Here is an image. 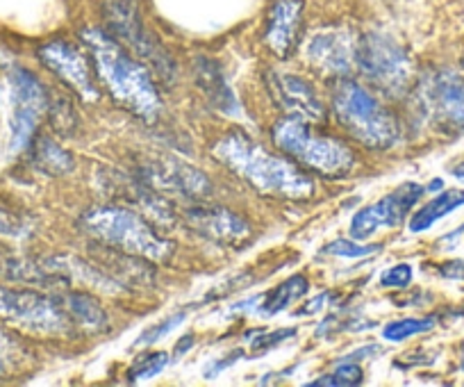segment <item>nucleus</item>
Masks as SVG:
<instances>
[{
	"label": "nucleus",
	"mask_w": 464,
	"mask_h": 387,
	"mask_svg": "<svg viewBox=\"0 0 464 387\" xmlns=\"http://www.w3.org/2000/svg\"><path fill=\"white\" fill-rule=\"evenodd\" d=\"M80 39L92 55L96 78L105 84L111 99L144 121L153 123L162 103L153 78L141 60H135L119 39L102 28L82 30Z\"/></svg>",
	"instance_id": "f257e3e1"
},
{
	"label": "nucleus",
	"mask_w": 464,
	"mask_h": 387,
	"mask_svg": "<svg viewBox=\"0 0 464 387\" xmlns=\"http://www.w3.org/2000/svg\"><path fill=\"white\" fill-rule=\"evenodd\" d=\"M214 158L246 180L265 197L310 198L314 182L305 171L280 155L269 153L262 144L239 131L223 135L212 149Z\"/></svg>",
	"instance_id": "f03ea898"
},
{
	"label": "nucleus",
	"mask_w": 464,
	"mask_h": 387,
	"mask_svg": "<svg viewBox=\"0 0 464 387\" xmlns=\"http://www.w3.org/2000/svg\"><path fill=\"white\" fill-rule=\"evenodd\" d=\"M80 226L96 242L144 260L167 262L173 253V244L130 208H92L82 215Z\"/></svg>",
	"instance_id": "7ed1b4c3"
},
{
	"label": "nucleus",
	"mask_w": 464,
	"mask_h": 387,
	"mask_svg": "<svg viewBox=\"0 0 464 387\" xmlns=\"http://www.w3.org/2000/svg\"><path fill=\"white\" fill-rule=\"evenodd\" d=\"M333 108L339 126L369 149H390L399 141L401 128L394 114L378 103L362 84L337 80L333 87Z\"/></svg>",
	"instance_id": "20e7f679"
},
{
	"label": "nucleus",
	"mask_w": 464,
	"mask_h": 387,
	"mask_svg": "<svg viewBox=\"0 0 464 387\" xmlns=\"http://www.w3.org/2000/svg\"><path fill=\"white\" fill-rule=\"evenodd\" d=\"M274 144L283 153L292 155L312 171L328 178H339L348 173L355 164L353 150L334 137L321 135L307 121L287 117L271 128Z\"/></svg>",
	"instance_id": "39448f33"
},
{
	"label": "nucleus",
	"mask_w": 464,
	"mask_h": 387,
	"mask_svg": "<svg viewBox=\"0 0 464 387\" xmlns=\"http://www.w3.org/2000/svg\"><path fill=\"white\" fill-rule=\"evenodd\" d=\"M0 319L37 337H66L75 326L62 299H53L34 289L3 287V285H0Z\"/></svg>",
	"instance_id": "423d86ee"
},
{
	"label": "nucleus",
	"mask_w": 464,
	"mask_h": 387,
	"mask_svg": "<svg viewBox=\"0 0 464 387\" xmlns=\"http://www.w3.org/2000/svg\"><path fill=\"white\" fill-rule=\"evenodd\" d=\"M101 15L105 21V30L111 37L119 39L128 51L146 62L164 82H171L176 64L162 44L144 25L137 0H101Z\"/></svg>",
	"instance_id": "0eeeda50"
},
{
	"label": "nucleus",
	"mask_w": 464,
	"mask_h": 387,
	"mask_svg": "<svg viewBox=\"0 0 464 387\" xmlns=\"http://www.w3.org/2000/svg\"><path fill=\"white\" fill-rule=\"evenodd\" d=\"M355 64L387 93H401L412 78V62L405 48L382 33H364L355 44Z\"/></svg>",
	"instance_id": "6e6552de"
},
{
	"label": "nucleus",
	"mask_w": 464,
	"mask_h": 387,
	"mask_svg": "<svg viewBox=\"0 0 464 387\" xmlns=\"http://www.w3.org/2000/svg\"><path fill=\"white\" fill-rule=\"evenodd\" d=\"M137 178L144 185L153 187L155 191L164 194V197L167 194H178V197L187 198V201L205 203L209 194H212V185H209L203 171L176 158H167V155L141 162Z\"/></svg>",
	"instance_id": "1a4fd4ad"
},
{
	"label": "nucleus",
	"mask_w": 464,
	"mask_h": 387,
	"mask_svg": "<svg viewBox=\"0 0 464 387\" xmlns=\"http://www.w3.org/2000/svg\"><path fill=\"white\" fill-rule=\"evenodd\" d=\"M421 108L444 132H464V80L455 71H435L421 82Z\"/></svg>",
	"instance_id": "9d476101"
},
{
	"label": "nucleus",
	"mask_w": 464,
	"mask_h": 387,
	"mask_svg": "<svg viewBox=\"0 0 464 387\" xmlns=\"http://www.w3.org/2000/svg\"><path fill=\"white\" fill-rule=\"evenodd\" d=\"M12 150H21L33 141L42 114L48 110V93L37 75L25 69H12Z\"/></svg>",
	"instance_id": "9b49d317"
},
{
	"label": "nucleus",
	"mask_w": 464,
	"mask_h": 387,
	"mask_svg": "<svg viewBox=\"0 0 464 387\" xmlns=\"http://www.w3.org/2000/svg\"><path fill=\"white\" fill-rule=\"evenodd\" d=\"M39 60L46 64V69L60 75L84 101L98 99L96 69H93L89 51H82V48L66 42V39H53V42L44 44L39 48Z\"/></svg>",
	"instance_id": "f8f14e48"
},
{
	"label": "nucleus",
	"mask_w": 464,
	"mask_h": 387,
	"mask_svg": "<svg viewBox=\"0 0 464 387\" xmlns=\"http://www.w3.org/2000/svg\"><path fill=\"white\" fill-rule=\"evenodd\" d=\"M423 191L426 189L417 182H405V185H401L399 189L387 194L378 203L360 210L351 221V237L362 242V239L372 237L382 226H392V228L399 226L408 217V212L421 201Z\"/></svg>",
	"instance_id": "ddd939ff"
},
{
	"label": "nucleus",
	"mask_w": 464,
	"mask_h": 387,
	"mask_svg": "<svg viewBox=\"0 0 464 387\" xmlns=\"http://www.w3.org/2000/svg\"><path fill=\"white\" fill-rule=\"evenodd\" d=\"M182 219L194 233L203 235L209 242L223 244V247H242L244 242L251 239L253 233L248 221L235 215L232 210L218 206H205V203H196V206L187 208L182 212Z\"/></svg>",
	"instance_id": "4468645a"
},
{
	"label": "nucleus",
	"mask_w": 464,
	"mask_h": 387,
	"mask_svg": "<svg viewBox=\"0 0 464 387\" xmlns=\"http://www.w3.org/2000/svg\"><path fill=\"white\" fill-rule=\"evenodd\" d=\"M111 185L107 187L111 198L126 203L130 210L140 212L146 221L155 226L158 230H171L176 226V212L173 206L167 201L164 194L155 191L153 187L144 185L140 178H128V176H110Z\"/></svg>",
	"instance_id": "2eb2a0df"
},
{
	"label": "nucleus",
	"mask_w": 464,
	"mask_h": 387,
	"mask_svg": "<svg viewBox=\"0 0 464 387\" xmlns=\"http://www.w3.org/2000/svg\"><path fill=\"white\" fill-rule=\"evenodd\" d=\"M266 89L276 108L289 117L303 119L307 123H321L325 119V108L310 82L294 73H266Z\"/></svg>",
	"instance_id": "dca6fc26"
},
{
	"label": "nucleus",
	"mask_w": 464,
	"mask_h": 387,
	"mask_svg": "<svg viewBox=\"0 0 464 387\" xmlns=\"http://www.w3.org/2000/svg\"><path fill=\"white\" fill-rule=\"evenodd\" d=\"M305 0H271L266 10L265 44L276 57H289L301 42Z\"/></svg>",
	"instance_id": "f3484780"
},
{
	"label": "nucleus",
	"mask_w": 464,
	"mask_h": 387,
	"mask_svg": "<svg viewBox=\"0 0 464 387\" xmlns=\"http://www.w3.org/2000/svg\"><path fill=\"white\" fill-rule=\"evenodd\" d=\"M92 262L123 289L141 287V285H150L155 280L153 269L140 256L105 247L101 242H96V247L92 248Z\"/></svg>",
	"instance_id": "a211bd4d"
},
{
	"label": "nucleus",
	"mask_w": 464,
	"mask_h": 387,
	"mask_svg": "<svg viewBox=\"0 0 464 387\" xmlns=\"http://www.w3.org/2000/svg\"><path fill=\"white\" fill-rule=\"evenodd\" d=\"M310 60L316 69L325 73H348L355 60V48L339 30L316 34L310 42Z\"/></svg>",
	"instance_id": "6ab92c4d"
},
{
	"label": "nucleus",
	"mask_w": 464,
	"mask_h": 387,
	"mask_svg": "<svg viewBox=\"0 0 464 387\" xmlns=\"http://www.w3.org/2000/svg\"><path fill=\"white\" fill-rule=\"evenodd\" d=\"M196 80H198V87L203 89L205 96L212 101L214 108L223 110V112H235V93L230 92V87L223 80L221 69L214 64L208 57H198L196 60Z\"/></svg>",
	"instance_id": "aec40b11"
},
{
	"label": "nucleus",
	"mask_w": 464,
	"mask_h": 387,
	"mask_svg": "<svg viewBox=\"0 0 464 387\" xmlns=\"http://www.w3.org/2000/svg\"><path fill=\"white\" fill-rule=\"evenodd\" d=\"M62 304H64L66 313L71 314L73 324H80L87 331H102V328H107V313L89 292H66L62 296Z\"/></svg>",
	"instance_id": "412c9836"
},
{
	"label": "nucleus",
	"mask_w": 464,
	"mask_h": 387,
	"mask_svg": "<svg viewBox=\"0 0 464 387\" xmlns=\"http://www.w3.org/2000/svg\"><path fill=\"white\" fill-rule=\"evenodd\" d=\"M462 206H464V191L459 189L444 191V194L432 198L430 203H426L421 210L414 212L412 219H410V230H412V233H423V230L435 226L437 221L444 219L446 215H450V212L458 210V208Z\"/></svg>",
	"instance_id": "4be33fe9"
},
{
	"label": "nucleus",
	"mask_w": 464,
	"mask_h": 387,
	"mask_svg": "<svg viewBox=\"0 0 464 387\" xmlns=\"http://www.w3.org/2000/svg\"><path fill=\"white\" fill-rule=\"evenodd\" d=\"M33 162L51 176H64V173L73 171L75 167L73 155L66 153L57 141H53L46 135L33 140Z\"/></svg>",
	"instance_id": "5701e85b"
},
{
	"label": "nucleus",
	"mask_w": 464,
	"mask_h": 387,
	"mask_svg": "<svg viewBox=\"0 0 464 387\" xmlns=\"http://www.w3.org/2000/svg\"><path fill=\"white\" fill-rule=\"evenodd\" d=\"M307 278L305 276H292L289 280L280 283L278 287H274L269 295H265V304L260 305V310L265 314H276L280 310L287 308L292 301L301 299V296L307 295Z\"/></svg>",
	"instance_id": "b1692460"
},
{
	"label": "nucleus",
	"mask_w": 464,
	"mask_h": 387,
	"mask_svg": "<svg viewBox=\"0 0 464 387\" xmlns=\"http://www.w3.org/2000/svg\"><path fill=\"white\" fill-rule=\"evenodd\" d=\"M48 114H51L53 128H55L60 135H64V137L75 135L80 121H78V114H75L73 105H71L69 101L66 99L48 101Z\"/></svg>",
	"instance_id": "393cba45"
},
{
	"label": "nucleus",
	"mask_w": 464,
	"mask_h": 387,
	"mask_svg": "<svg viewBox=\"0 0 464 387\" xmlns=\"http://www.w3.org/2000/svg\"><path fill=\"white\" fill-rule=\"evenodd\" d=\"M430 328H435V319H399V322L387 324L385 331H382V337L390 342H403L412 335H421V333H428Z\"/></svg>",
	"instance_id": "a878e982"
},
{
	"label": "nucleus",
	"mask_w": 464,
	"mask_h": 387,
	"mask_svg": "<svg viewBox=\"0 0 464 387\" xmlns=\"http://www.w3.org/2000/svg\"><path fill=\"white\" fill-rule=\"evenodd\" d=\"M167 364H169V355L167 353L144 355V358L137 360V363L130 367V372H128V381L137 382V381H144V378L158 376V373L162 372Z\"/></svg>",
	"instance_id": "bb28decb"
},
{
	"label": "nucleus",
	"mask_w": 464,
	"mask_h": 387,
	"mask_svg": "<svg viewBox=\"0 0 464 387\" xmlns=\"http://www.w3.org/2000/svg\"><path fill=\"white\" fill-rule=\"evenodd\" d=\"M362 382V369L358 363H342V367L334 373H328L324 378H316L310 385H358Z\"/></svg>",
	"instance_id": "cd10ccee"
},
{
	"label": "nucleus",
	"mask_w": 464,
	"mask_h": 387,
	"mask_svg": "<svg viewBox=\"0 0 464 387\" xmlns=\"http://www.w3.org/2000/svg\"><path fill=\"white\" fill-rule=\"evenodd\" d=\"M21 358H24L21 346L16 344L10 335H5V333L0 331V376H5L12 369H16Z\"/></svg>",
	"instance_id": "c85d7f7f"
},
{
	"label": "nucleus",
	"mask_w": 464,
	"mask_h": 387,
	"mask_svg": "<svg viewBox=\"0 0 464 387\" xmlns=\"http://www.w3.org/2000/svg\"><path fill=\"white\" fill-rule=\"evenodd\" d=\"M182 319H185V313H178V314H173V317H169V319H164V322H160L158 326H150L149 331L141 333L140 340H137V346L155 344V342L162 340L164 335H169V333H171L173 328L180 326Z\"/></svg>",
	"instance_id": "c756f323"
},
{
	"label": "nucleus",
	"mask_w": 464,
	"mask_h": 387,
	"mask_svg": "<svg viewBox=\"0 0 464 387\" xmlns=\"http://www.w3.org/2000/svg\"><path fill=\"white\" fill-rule=\"evenodd\" d=\"M381 247H360L355 242H348V239H337V242H330L328 247L324 248V253L328 256H342V257H364L369 253H373Z\"/></svg>",
	"instance_id": "7c9ffc66"
},
{
	"label": "nucleus",
	"mask_w": 464,
	"mask_h": 387,
	"mask_svg": "<svg viewBox=\"0 0 464 387\" xmlns=\"http://www.w3.org/2000/svg\"><path fill=\"white\" fill-rule=\"evenodd\" d=\"M0 235L3 237H25L28 235V224H25L21 217H16L14 212L5 210L0 206Z\"/></svg>",
	"instance_id": "2f4dec72"
},
{
	"label": "nucleus",
	"mask_w": 464,
	"mask_h": 387,
	"mask_svg": "<svg viewBox=\"0 0 464 387\" xmlns=\"http://www.w3.org/2000/svg\"><path fill=\"white\" fill-rule=\"evenodd\" d=\"M410 283H412V266L410 265L390 266L381 278L382 287H408Z\"/></svg>",
	"instance_id": "473e14b6"
},
{
	"label": "nucleus",
	"mask_w": 464,
	"mask_h": 387,
	"mask_svg": "<svg viewBox=\"0 0 464 387\" xmlns=\"http://www.w3.org/2000/svg\"><path fill=\"white\" fill-rule=\"evenodd\" d=\"M296 335V331L294 328H283V331H276L271 333V335H262L260 340L253 342V349H269V346H276L280 344V342L289 340V337Z\"/></svg>",
	"instance_id": "72a5a7b5"
},
{
	"label": "nucleus",
	"mask_w": 464,
	"mask_h": 387,
	"mask_svg": "<svg viewBox=\"0 0 464 387\" xmlns=\"http://www.w3.org/2000/svg\"><path fill=\"white\" fill-rule=\"evenodd\" d=\"M440 274L450 280H464V262L462 260L446 262V265L440 266Z\"/></svg>",
	"instance_id": "f704fd0d"
},
{
	"label": "nucleus",
	"mask_w": 464,
	"mask_h": 387,
	"mask_svg": "<svg viewBox=\"0 0 464 387\" xmlns=\"http://www.w3.org/2000/svg\"><path fill=\"white\" fill-rule=\"evenodd\" d=\"M376 353H381V349H378V346H364V349L346 355V358H343V363H358V360H364L367 355H376Z\"/></svg>",
	"instance_id": "c9c22d12"
},
{
	"label": "nucleus",
	"mask_w": 464,
	"mask_h": 387,
	"mask_svg": "<svg viewBox=\"0 0 464 387\" xmlns=\"http://www.w3.org/2000/svg\"><path fill=\"white\" fill-rule=\"evenodd\" d=\"M450 173H453L458 180L464 182V160H459V162H455L453 167H450Z\"/></svg>",
	"instance_id": "e433bc0d"
},
{
	"label": "nucleus",
	"mask_w": 464,
	"mask_h": 387,
	"mask_svg": "<svg viewBox=\"0 0 464 387\" xmlns=\"http://www.w3.org/2000/svg\"><path fill=\"white\" fill-rule=\"evenodd\" d=\"M191 344H194V340H191V337H189V335H187V337H182L180 346H176V353H178V355H182V353H185V351H187V349H189V346H191Z\"/></svg>",
	"instance_id": "4c0bfd02"
},
{
	"label": "nucleus",
	"mask_w": 464,
	"mask_h": 387,
	"mask_svg": "<svg viewBox=\"0 0 464 387\" xmlns=\"http://www.w3.org/2000/svg\"><path fill=\"white\" fill-rule=\"evenodd\" d=\"M441 187H444V182H441V180H432L430 185H428V189L437 191V189H441Z\"/></svg>",
	"instance_id": "58836bf2"
},
{
	"label": "nucleus",
	"mask_w": 464,
	"mask_h": 387,
	"mask_svg": "<svg viewBox=\"0 0 464 387\" xmlns=\"http://www.w3.org/2000/svg\"><path fill=\"white\" fill-rule=\"evenodd\" d=\"M462 367H464V364H462Z\"/></svg>",
	"instance_id": "ea45409f"
}]
</instances>
